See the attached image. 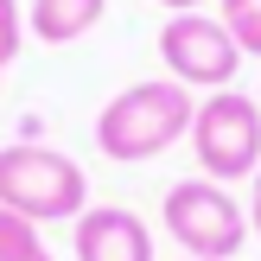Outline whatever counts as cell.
<instances>
[{
	"label": "cell",
	"mask_w": 261,
	"mask_h": 261,
	"mask_svg": "<svg viewBox=\"0 0 261 261\" xmlns=\"http://www.w3.org/2000/svg\"><path fill=\"white\" fill-rule=\"evenodd\" d=\"M38 261H51V249H45V255H38Z\"/></svg>",
	"instance_id": "4fadbf2b"
},
{
	"label": "cell",
	"mask_w": 261,
	"mask_h": 261,
	"mask_svg": "<svg viewBox=\"0 0 261 261\" xmlns=\"http://www.w3.org/2000/svg\"><path fill=\"white\" fill-rule=\"evenodd\" d=\"M191 153H198V172L217 185H236V178L261 172V96L242 89H211L191 115Z\"/></svg>",
	"instance_id": "277c9868"
},
{
	"label": "cell",
	"mask_w": 261,
	"mask_h": 261,
	"mask_svg": "<svg viewBox=\"0 0 261 261\" xmlns=\"http://www.w3.org/2000/svg\"><path fill=\"white\" fill-rule=\"evenodd\" d=\"M0 204L25 223H76L89 211V178L70 153L45 140H13L0 147Z\"/></svg>",
	"instance_id": "7a4b0ae2"
},
{
	"label": "cell",
	"mask_w": 261,
	"mask_h": 261,
	"mask_svg": "<svg viewBox=\"0 0 261 261\" xmlns=\"http://www.w3.org/2000/svg\"><path fill=\"white\" fill-rule=\"evenodd\" d=\"M160 223H166V236H172L191 261H236L242 242L255 236L249 211H242L217 178H178V185H166Z\"/></svg>",
	"instance_id": "3957f363"
},
{
	"label": "cell",
	"mask_w": 261,
	"mask_h": 261,
	"mask_svg": "<svg viewBox=\"0 0 261 261\" xmlns=\"http://www.w3.org/2000/svg\"><path fill=\"white\" fill-rule=\"evenodd\" d=\"M249 229H255V236H261V172L249 178Z\"/></svg>",
	"instance_id": "8fae6325"
},
{
	"label": "cell",
	"mask_w": 261,
	"mask_h": 261,
	"mask_svg": "<svg viewBox=\"0 0 261 261\" xmlns=\"http://www.w3.org/2000/svg\"><path fill=\"white\" fill-rule=\"evenodd\" d=\"M160 7H172V13H204V0H160Z\"/></svg>",
	"instance_id": "7c38bea8"
},
{
	"label": "cell",
	"mask_w": 261,
	"mask_h": 261,
	"mask_svg": "<svg viewBox=\"0 0 261 261\" xmlns=\"http://www.w3.org/2000/svg\"><path fill=\"white\" fill-rule=\"evenodd\" d=\"M109 0H32V38L38 45H76L83 32H96Z\"/></svg>",
	"instance_id": "52a82bcc"
},
{
	"label": "cell",
	"mask_w": 261,
	"mask_h": 261,
	"mask_svg": "<svg viewBox=\"0 0 261 261\" xmlns=\"http://www.w3.org/2000/svg\"><path fill=\"white\" fill-rule=\"evenodd\" d=\"M76 261H153V229L127 204H89L70 229Z\"/></svg>",
	"instance_id": "8992f818"
},
{
	"label": "cell",
	"mask_w": 261,
	"mask_h": 261,
	"mask_svg": "<svg viewBox=\"0 0 261 261\" xmlns=\"http://www.w3.org/2000/svg\"><path fill=\"white\" fill-rule=\"evenodd\" d=\"M160 64H166L172 83L211 96V89L236 83L242 51H236V38H229V25L217 19V13H172V19L160 25Z\"/></svg>",
	"instance_id": "5b68a950"
},
{
	"label": "cell",
	"mask_w": 261,
	"mask_h": 261,
	"mask_svg": "<svg viewBox=\"0 0 261 261\" xmlns=\"http://www.w3.org/2000/svg\"><path fill=\"white\" fill-rule=\"evenodd\" d=\"M45 242H38V223H25L19 211L0 204V261H38Z\"/></svg>",
	"instance_id": "9c48e42d"
},
{
	"label": "cell",
	"mask_w": 261,
	"mask_h": 261,
	"mask_svg": "<svg viewBox=\"0 0 261 261\" xmlns=\"http://www.w3.org/2000/svg\"><path fill=\"white\" fill-rule=\"evenodd\" d=\"M191 115H198V102H191V89L172 83V76H160V83H127L121 96L102 102L96 147L109 153L115 166H147V160H160L166 147H178V140L191 134Z\"/></svg>",
	"instance_id": "6da1fadb"
},
{
	"label": "cell",
	"mask_w": 261,
	"mask_h": 261,
	"mask_svg": "<svg viewBox=\"0 0 261 261\" xmlns=\"http://www.w3.org/2000/svg\"><path fill=\"white\" fill-rule=\"evenodd\" d=\"M185 261H191V255H185Z\"/></svg>",
	"instance_id": "5bb4252c"
},
{
	"label": "cell",
	"mask_w": 261,
	"mask_h": 261,
	"mask_svg": "<svg viewBox=\"0 0 261 261\" xmlns=\"http://www.w3.org/2000/svg\"><path fill=\"white\" fill-rule=\"evenodd\" d=\"M217 19L229 25L242 58H261V0H217Z\"/></svg>",
	"instance_id": "ba28073f"
},
{
	"label": "cell",
	"mask_w": 261,
	"mask_h": 261,
	"mask_svg": "<svg viewBox=\"0 0 261 261\" xmlns=\"http://www.w3.org/2000/svg\"><path fill=\"white\" fill-rule=\"evenodd\" d=\"M19 45H25V13L19 0H0V70L19 58Z\"/></svg>",
	"instance_id": "30bf717a"
}]
</instances>
